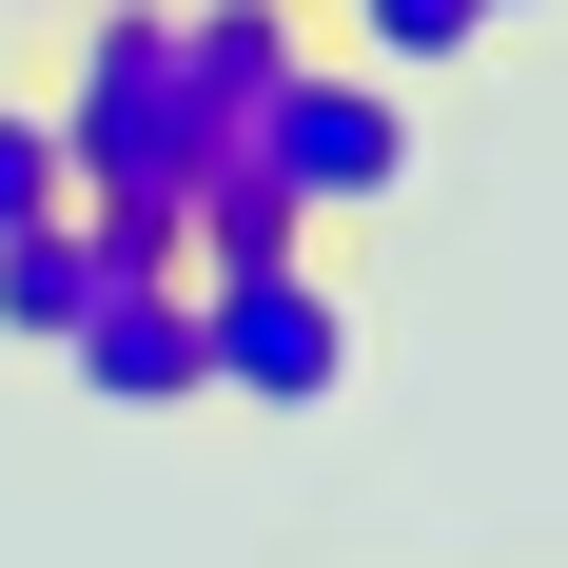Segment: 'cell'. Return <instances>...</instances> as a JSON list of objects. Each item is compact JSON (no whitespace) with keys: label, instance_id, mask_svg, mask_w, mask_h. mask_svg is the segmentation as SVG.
<instances>
[{"label":"cell","instance_id":"1","mask_svg":"<svg viewBox=\"0 0 568 568\" xmlns=\"http://www.w3.org/2000/svg\"><path fill=\"white\" fill-rule=\"evenodd\" d=\"M40 118H59L79 216H158V235H176V196L235 158L216 118H196V79H176V0H79V20H59Z\"/></svg>","mask_w":568,"mask_h":568},{"label":"cell","instance_id":"2","mask_svg":"<svg viewBox=\"0 0 568 568\" xmlns=\"http://www.w3.org/2000/svg\"><path fill=\"white\" fill-rule=\"evenodd\" d=\"M196 373H216L235 412H334L353 393V275H334V235L196 275Z\"/></svg>","mask_w":568,"mask_h":568},{"label":"cell","instance_id":"4","mask_svg":"<svg viewBox=\"0 0 568 568\" xmlns=\"http://www.w3.org/2000/svg\"><path fill=\"white\" fill-rule=\"evenodd\" d=\"M59 373H79L99 412H196L216 393V373H196V275H118L99 314L59 334Z\"/></svg>","mask_w":568,"mask_h":568},{"label":"cell","instance_id":"6","mask_svg":"<svg viewBox=\"0 0 568 568\" xmlns=\"http://www.w3.org/2000/svg\"><path fill=\"white\" fill-rule=\"evenodd\" d=\"M99 294H118V235L99 216H20V235H0V334H20V353H59Z\"/></svg>","mask_w":568,"mask_h":568},{"label":"cell","instance_id":"8","mask_svg":"<svg viewBox=\"0 0 568 568\" xmlns=\"http://www.w3.org/2000/svg\"><path fill=\"white\" fill-rule=\"evenodd\" d=\"M20 216H79V176H59V118L40 99H0V235Z\"/></svg>","mask_w":568,"mask_h":568},{"label":"cell","instance_id":"9","mask_svg":"<svg viewBox=\"0 0 568 568\" xmlns=\"http://www.w3.org/2000/svg\"><path fill=\"white\" fill-rule=\"evenodd\" d=\"M510 20H549V0H490V40H510Z\"/></svg>","mask_w":568,"mask_h":568},{"label":"cell","instance_id":"5","mask_svg":"<svg viewBox=\"0 0 568 568\" xmlns=\"http://www.w3.org/2000/svg\"><path fill=\"white\" fill-rule=\"evenodd\" d=\"M294 59H314V0H176V79H196L216 138H255V99H275Z\"/></svg>","mask_w":568,"mask_h":568},{"label":"cell","instance_id":"3","mask_svg":"<svg viewBox=\"0 0 568 568\" xmlns=\"http://www.w3.org/2000/svg\"><path fill=\"white\" fill-rule=\"evenodd\" d=\"M255 158H275V196H294L314 235H353V216L412 196L432 118H412V79H373V59H294L275 99H255Z\"/></svg>","mask_w":568,"mask_h":568},{"label":"cell","instance_id":"10","mask_svg":"<svg viewBox=\"0 0 568 568\" xmlns=\"http://www.w3.org/2000/svg\"><path fill=\"white\" fill-rule=\"evenodd\" d=\"M20 20H79V0H20Z\"/></svg>","mask_w":568,"mask_h":568},{"label":"cell","instance_id":"7","mask_svg":"<svg viewBox=\"0 0 568 568\" xmlns=\"http://www.w3.org/2000/svg\"><path fill=\"white\" fill-rule=\"evenodd\" d=\"M470 40H490V0H334V59H373V79H452Z\"/></svg>","mask_w":568,"mask_h":568}]
</instances>
